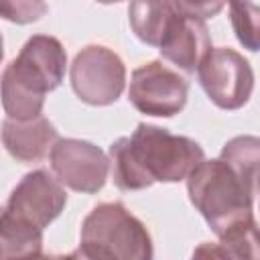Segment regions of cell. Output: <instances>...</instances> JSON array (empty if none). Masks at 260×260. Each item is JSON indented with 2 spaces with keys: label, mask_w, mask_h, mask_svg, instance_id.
Returning a JSON list of instances; mask_svg holds the SVG:
<instances>
[{
  "label": "cell",
  "mask_w": 260,
  "mask_h": 260,
  "mask_svg": "<svg viewBox=\"0 0 260 260\" xmlns=\"http://www.w3.org/2000/svg\"><path fill=\"white\" fill-rule=\"evenodd\" d=\"M205 160L203 148L189 136L140 122L132 136L110 144L114 185L120 191H140L152 183H179Z\"/></svg>",
  "instance_id": "1"
},
{
  "label": "cell",
  "mask_w": 260,
  "mask_h": 260,
  "mask_svg": "<svg viewBox=\"0 0 260 260\" xmlns=\"http://www.w3.org/2000/svg\"><path fill=\"white\" fill-rule=\"evenodd\" d=\"M187 193L217 238L230 228L254 219L256 187L221 158L201 160L187 175Z\"/></svg>",
  "instance_id": "2"
},
{
  "label": "cell",
  "mask_w": 260,
  "mask_h": 260,
  "mask_svg": "<svg viewBox=\"0 0 260 260\" xmlns=\"http://www.w3.org/2000/svg\"><path fill=\"white\" fill-rule=\"evenodd\" d=\"M81 246L102 260H152L154 248L146 225L124 203L95 205L81 225Z\"/></svg>",
  "instance_id": "3"
},
{
  "label": "cell",
  "mask_w": 260,
  "mask_h": 260,
  "mask_svg": "<svg viewBox=\"0 0 260 260\" xmlns=\"http://www.w3.org/2000/svg\"><path fill=\"white\" fill-rule=\"evenodd\" d=\"M69 79L81 102L110 106L126 87V65L116 51L104 45H87L73 57Z\"/></svg>",
  "instance_id": "4"
},
{
  "label": "cell",
  "mask_w": 260,
  "mask_h": 260,
  "mask_svg": "<svg viewBox=\"0 0 260 260\" xmlns=\"http://www.w3.org/2000/svg\"><path fill=\"white\" fill-rule=\"evenodd\" d=\"M197 79L207 98L221 110H240L254 89L252 65L230 47H211L197 67Z\"/></svg>",
  "instance_id": "5"
},
{
  "label": "cell",
  "mask_w": 260,
  "mask_h": 260,
  "mask_svg": "<svg viewBox=\"0 0 260 260\" xmlns=\"http://www.w3.org/2000/svg\"><path fill=\"white\" fill-rule=\"evenodd\" d=\"M189 98V81L162 61L154 59L136 67L130 75L128 100L146 116L173 118Z\"/></svg>",
  "instance_id": "6"
},
{
  "label": "cell",
  "mask_w": 260,
  "mask_h": 260,
  "mask_svg": "<svg viewBox=\"0 0 260 260\" xmlns=\"http://www.w3.org/2000/svg\"><path fill=\"white\" fill-rule=\"evenodd\" d=\"M55 179L77 191L93 195L104 189L110 173V158L93 142L79 138H59L49 152Z\"/></svg>",
  "instance_id": "7"
},
{
  "label": "cell",
  "mask_w": 260,
  "mask_h": 260,
  "mask_svg": "<svg viewBox=\"0 0 260 260\" xmlns=\"http://www.w3.org/2000/svg\"><path fill=\"white\" fill-rule=\"evenodd\" d=\"M65 203L67 193L63 185L53 175H49V171L37 169L20 179L2 211L26 223H32L39 230H45L61 215Z\"/></svg>",
  "instance_id": "8"
},
{
  "label": "cell",
  "mask_w": 260,
  "mask_h": 260,
  "mask_svg": "<svg viewBox=\"0 0 260 260\" xmlns=\"http://www.w3.org/2000/svg\"><path fill=\"white\" fill-rule=\"evenodd\" d=\"M160 57L185 73H195L211 51V37L203 18L189 10L187 2H173V12L158 43Z\"/></svg>",
  "instance_id": "9"
},
{
  "label": "cell",
  "mask_w": 260,
  "mask_h": 260,
  "mask_svg": "<svg viewBox=\"0 0 260 260\" xmlns=\"http://www.w3.org/2000/svg\"><path fill=\"white\" fill-rule=\"evenodd\" d=\"M53 91L49 81L20 55L12 59L0 77V100L10 120L26 122L43 114L45 95Z\"/></svg>",
  "instance_id": "10"
},
{
  "label": "cell",
  "mask_w": 260,
  "mask_h": 260,
  "mask_svg": "<svg viewBox=\"0 0 260 260\" xmlns=\"http://www.w3.org/2000/svg\"><path fill=\"white\" fill-rule=\"evenodd\" d=\"M0 136L8 154L20 162L43 160L51 152L53 144L59 140L55 126L45 116H39L26 122L6 118L2 122Z\"/></svg>",
  "instance_id": "11"
},
{
  "label": "cell",
  "mask_w": 260,
  "mask_h": 260,
  "mask_svg": "<svg viewBox=\"0 0 260 260\" xmlns=\"http://www.w3.org/2000/svg\"><path fill=\"white\" fill-rule=\"evenodd\" d=\"M43 254V230L0 213V260H37Z\"/></svg>",
  "instance_id": "12"
},
{
  "label": "cell",
  "mask_w": 260,
  "mask_h": 260,
  "mask_svg": "<svg viewBox=\"0 0 260 260\" xmlns=\"http://www.w3.org/2000/svg\"><path fill=\"white\" fill-rule=\"evenodd\" d=\"M26 59L47 81L53 89L63 83L65 69H67V53L59 39L51 35H32L18 53Z\"/></svg>",
  "instance_id": "13"
},
{
  "label": "cell",
  "mask_w": 260,
  "mask_h": 260,
  "mask_svg": "<svg viewBox=\"0 0 260 260\" xmlns=\"http://www.w3.org/2000/svg\"><path fill=\"white\" fill-rule=\"evenodd\" d=\"M171 12L173 2H132L128 6V20L144 45L158 47Z\"/></svg>",
  "instance_id": "14"
},
{
  "label": "cell",
  "mask_w": 260,
  "mask_h": 260,
  "mask_svg": "<svg viewBox=\"0 0 260 260\" xmlns=\"http://www.w3.org/2000/svg\"><path fill=\"white\" fill-rule=\"evenodd\" d=\"M219 158L228 162L248 185L256 187L258 162H260V140L256 136H236L223 144Z\"/></svg>",
  "instance_id": "15"
},
{
  "label": "cell",
  "mask_w": 260,
  "mask_h": 260,
  "mask_svg": "<svg viewBox=\"0 0 260 260\" xmlns=\"http://www.w3.org/2000/svg\"><path fill=\"white\" fill-rule=\"evenodd\" d=\"M219 246L230 260H260L256 219L242 221L219 236Z\"/></svg>",
  "instance_id": "16"
},
{
  "label": "cell",
  "mask_w": 260,
  "mask_h": 260,
  "mask_svg": "<svg viewBox=\"0 0 260 260\" xmlns=\"http://www.w3.org/2000/svg\"><path fill=\"white\" fill-rule=\"evenodd\" d=\"M232 26L238 37V41L248 51H258L260 47V8L252 2H232Z\"/></svg>",
  "instance_id": "17"
},
{
  "label": "cell",
  "mask_w": 260,
  "mask_h": 260,
  "mask_svg": "<svg viewBox=\"0 0 260 260\" xmlns=\"http://www.w3.org/2000/svg\"><path fill=\"white\" fill-rule=\"evenodd\" d=\"M47 12V4L45 2H37V0H16V2H0V16L16 22V24H26V22H35L39 20L43 14Z\"/></svg>",
  "instance_id": "18"
},
{
  "label": "cell",
  "mask_w": 260,
  "mask_h": 260,
  "mask_svg": "<svg viewBox=\"0 0 260 260\" xmlns=\"http://www.w3.org/2000/svg\"><path fill=\"white\" fill-rule=\"evenodd\" d=\"M191 260H230L225 250L219 244H211V242H203L193 250Z\"/></svg>",
  "instance_id": "19"
},
{
  "label": "cell",
  "mask_w": 260,
  "mask_h": 260,
  "mask_svg": "<svg viewBox=\"0 0 260 260\" xmlns=\"http://www.w3.org/2000/svg\"><path fill=\"white\" fill-rule=\"evenodd\" d=\"M61 260H102V258L79 244V248H75L71 254H61Z\"/></svg>",
  "instance_id": "20"
},
{
  "label": "cell",
  "mask_w": 260,
  "mask_h": 260,
  "mask_svg": "<svg viewBox=\"0 0 260 260\" xmlns=\"http://www.w3.org/2000/svg\"><path fill=\"white\" fill-rule=\"evenodd\" d=\"M37 260H61V254H41Z\"/></svg>",
  "instance_id": "21"
},
{
  "label": "cell",
  "mask_w": 260,
  "mask_h": 260,
  "mask_svg": "<svg viewBox=\"0 0 260 260\" xmlns=\"http://www.w3.org/2000/svg\"><path fill=\"white\" fill-rule=\"evenodd\" d=\"M4 59V41H2V35H0V63Z\"/></svg>",
  "instance_id": "22"
}]
</instances>
